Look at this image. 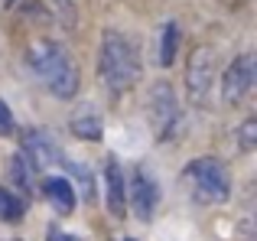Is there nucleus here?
Here are the masks:
<instances>
[{"mask_svg":"<svg viewBox=\"0 0 257 241\" xmlns=\"http://www.w3.org/2000/svg\"><path fill=\"white\" fill-rule=\"evenodd\" d=\"M98 78L107 85V91L120 95V91L134 88L140 78V52L124 33L107 30L101 36L98 49Z\"/></svg>","mask_w":257,"mask_h":241,"instance_id":"nucleus-1","label":"nucleus"},{"mask_svg":"<svg viewBox=\"0 0 257 241\" xmlns=\"http://www.w3.org/2000/svg\"><path fill=\"white\" fill-rule=\"evenodd\" d=\"M30 65L36 72V78L59 98V101H69L78 95V65L72 62V56L62 49L59 43L49 39H39L30 49Z\"/></svg>","mask_w":257,"mask_h":241,"instance_id":"nucleus-2","label":"nucleus"},{"mask_svg":"<svg viewBox=\"0 0 257 241\" xmlns=\"http://www.w3.org/2000/svg\"><path fill=\"white\" fill-rule=\"evenodd\" d=\"M182 179H186L189 192L195 202L202 205H221L231 196V179L221 160L215 157H195L182 166Z\"/></svg>","mask_w":257,"mask_h":241,"instance_id":"nucleus-3","label":"nucleus"},{"mask_svg":"<svg viewBox=\"0 0 257 241\" xmlns=\"http://www.w3.org/2000/svg\"><path fill=\"white\" fill-rule=\"evenodd\" d=\"M212 82H215V52L205 49V46H195L189 52V62H186V95L195 108H205L208 104Z\"/></svg>","mask_w":257,"mask_h":241,"instance_id":"nucleus-4","label":"nucleus"},{"mask_svg":"<svg viewBox=\"0 0 257 241\" xmlns=\"http://www.w3.org/2000/svg\"><path fill=\"white\" fill-rule=\"evenodd\" d=\"M150 124H153V134L160 140H170L179 134V124H182V111H179V101H176V91L170 82H157L150 91Z\"/></svg>","mask_w":257,"mask_h":241,"instance_id":"nucleus-5","label":"nucleus"},{"mask_svg":"<svg viewBox=\"0 0 257 241\" xmlns=\"http://www.w3.org/2000/svg\"><path fill=\"white\" fill-rule=\"evenodd\" d=\"M254 78H257V59L254 52H241L231 65L225 69L221 75V98L225 104H241L254 88Z\"/></svg>","mask_w":257,"mask_h":241,"instance_id":"nucleus-6","label":"nucleus"},{"mask_svg":"<svg viewBox=\"0 0 257 241\" xmlns=\"http://www.w3.org/2000/svg\"><path fill=\"white\" fill-rule=\"evenodd\" d=\"M127 205L134 209V215L140 222H150L160 209V186L157 179L147 176V170H134L131 173V189H127Z\"/></svg>","mask_w":257,"mask_h":241,"instance_id":"nucleus-7","label":"nucleus"},{"mask_svg":"<svg viewBox=\"0 0 257 241\" xmlns=\"http://www.w3.org/2000/svg\"><path fill=\"white\" fill-rule=\"evenodd\" d=\"M23 157L30 160L33 170H49V166L62 163V150H59L56 137L49 131H39V127H30L23 134Z\"/></svg>","mask_w":257,"mask_h":241,"instance_id":"nucleus-8","label":"nucleus"},{"mask_svg":"<svg viewBox=\"0 0 257 241\" xmlns=\"http://www.w3.org/2000/svg\"><path fill=\"white\" fill-rule=\"evenodd\" d=\"M104 186H107V209L111 215H127V189H124V173H120L117 160H107L104 166Z\"/></svg>","mask_w":257,"mask_h":241,"instance_id":"nucleus-9","label":"nucleus"},{"mask_svg":"<svg viewBox=\"0 0 257 241\" xmlns=\"http://www.w3.org/2000/svg\"><path fill=\"white\" fill-rule=\"evenodd\" d=\"M43 192H46L49 205L59 212V215H72V212H75L78 192L72 189V183H69V179H62V176H49V179L43 183Z\"/></svg>","mask_w":257,"mask_h":241,"instance_id":"nucleus-10","label":"nucleus"},{"mask_svg":"<svg viewBox=\"0 0 257 241\" xmlns=\"http://www.w3.org/2000/svg\"><path fill=\"white\" fill-rule=\"evenodd\" d=\"M72 134L75 137H82V140H101L104 137V124H101V117H98V111L94 108H78L75 114H72Z\"/></svg>","mask_w":257,"mask_h":241,"instance_id":"nucleus-11","label":"nucleus"},{"mask_svg":"<svg viewBox=\"0 0 257 241\" xmlns=\"http://www.w3.org/2000/svg\"><path fill=\"white\" fill-rule=\"evenodd\" d=\"M10 183L17 186V192L23 199H30V192H33V166H30V160H26L23 153L10 157Z\"/></svg>","mask_w":257,"mask_h":241,"instance_id":"nucleus-12","label":"nucleus"},{"mask_svg":"<svg viewBox=\"0 0 257 241\" xmlns=\"http://www.w3.org/2000/svg\"><path fill=\"white\" fill-rule=\"evenodd\" d=\"M179 39H182L179 23H166V26H163V39H160V65H163V69H170V65L176 62Z\"/></svg>","mask_w":257,"mask_h":241,"instance_id":"nucleus-13","label":"nucleus"},{"mask_svg":"<svg viewBox=\"0 0 257 241\" xmlns=\"http://www.w3.org/2000/svg\"><path fill=\"white\" fill-rule=\"evenodd\" d=\"M26 202L20 192H10V189H0V218L4 222H20L26 215Z\"/></svg>","mask_w":257,"mask_h":241,"instance_id":"nucleus-14","label":"nucleus"},{"mask_svg":"<svg viewBox=\"0 0 257 241\" xmlns=\"http://www.w3.org/2000/svg\"><path fill=\"white\" fill-rule=\"evenodd\" d=\"M238 140H241V150H254V140H257V120L254 117H247L238 127Z\"/></svg>","mask_w":257,"mask_h":241,"instance_id":"nucleus-15","label":"nucleus"},{"mask_svg":"<svg viewBox=\"0 0 257 241\" xmlns=\"http://www.w3.org/2000/svg\"><path fill=\"white\" fill-rule=\"evenodd\" d=\"M13 131H17V124H13V111L7 108V101L0 98V137H10Z\"/></svg>","mask_w":257,"mask_h":241,"instance_id":"nucleus-16","label":"nucleus"},{"mask_svg":"<svg viewBox=\"0 0 257 241\" xmlns=\"http://www.w3.org/2000/svg\"><path fill=\"white\" fill-rule=\"evenodd\" d=\"M46 241H78L75 235H65L62 228H49L46 231Z\"/></svg>","mask_w":257,"mask_h":241,"instance_id":"nucleus-17","label":"nucleus"},{"mask_svg":"<svg viewBox=\"0 0 257 241\" xmlns=\"http://www.w3.org/2000/svg\"><path fill=\"white\" fill-rule=\"evenodd\" d=\"M4 4H13V0H4Z\"/></svg>","mask_w":257,"mask_h":241,"instance_id":"nucleus-18","label":"nucleus"},{"mask_svg":"<svg viewBox=\"0 0 257 241\" xmlns=\"http://www.w3.org/2000/svg\"><path fill=\"white\" fill-rule=\"evenodd\" d=\"M127 241H134V238H127Z\"/></svg>","mask_w":257,"mask_h":241,"instance_id":"nucleus-19","label":"nucleus"}]
</instances>
